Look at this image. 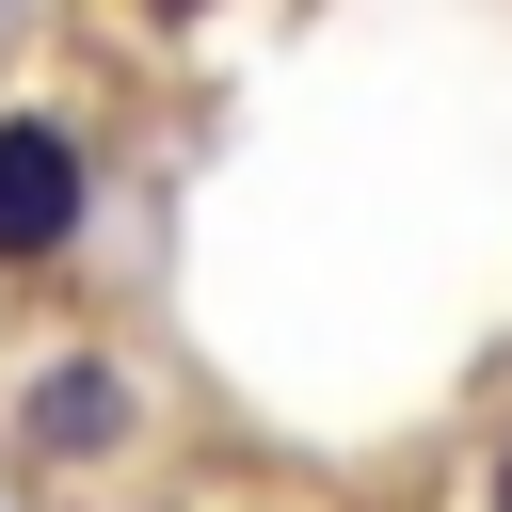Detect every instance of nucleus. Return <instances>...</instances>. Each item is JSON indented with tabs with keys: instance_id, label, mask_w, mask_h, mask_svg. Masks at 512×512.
Wrapping results in <instances>:
<instances>
[{
	"instance_id": "nucleus-1",
	"label": "nucleus",
	"mask_w": 512,
	"mask_h": 512,
	"mask_svg": "<svg viewBox=\"0 0 512 512\" xmlns=\"http://www.w3.org/2000/svg\"><path fill=\"white\" fill-rule=\"evenodd\" d=\"M80 208H96V160L64 144V112H0V256H16V272L64 256Z\"/></svg>"
},
{
	"instance_id": "nucleus-2",
	"label": "nucleus",
	"mask_w": 512,
	"mask_h": 512,
	"mask_svg": "<svg viewBox=\"0 0 512 512\" xmlns=\"http://www.w3.org/2000/svg\"><path fill=\"white\" fill-rule=\"evenodd\" d=\"M16 432H32V464H96V448L128 432V384H112L96 352H64V368H32V400H16Z\"/></svg>"
},
{
	"instance_id": "nucleus-3",
	"label": "nucleus",
	"mask_w": 512,
	"mask_h": 512,
	"mask_svg": "<svg viewBox=\"0 0 512 512\" xmlns=\"http://www.w3.org/2000/svg\"><path fill=\"white\" fill-rule=\"evenodd\" d=\"M496 512H512V464H496Z\"/></svg>"
}]
</instances>
